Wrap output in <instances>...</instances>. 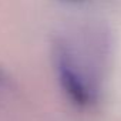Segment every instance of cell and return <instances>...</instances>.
Here are the masks:
<instances>
[{
    "label": "cell",
    "mask_w": 121,
    "mask_h": 121,
    "mask_svg": "<svg viewBox=\"0 0 121 121\" xmlns=\"http://www.w3.org/2000/svg\"><path fill=\"white\" fill-rule=\"evenodd\" d=\"M111 60L110 34L91 29L74 39H57L53 46V64L67 100L87 110L100 103Z\"/></svg>",
    "instance_id": "obj_1"
},
{
    "label": "cell",
    "mask_w": 121,
    "mask_h": 121,
    "mask_svg": "<svg viewBox=\"0 0 121 121\" xmlns=\"http://www.w3.org/2000/svg\"><path fill=\"white\" fill-rule=\"evenodd\" d=\"M4 84H6V74L3 73L2 69H0V88H2Z\"/></svg>",
    "instance_id": "obj_2"
},
{
    "label": "cell",
    "mask_w": 121,
    "mask_h": 121,
    "mask_svg": "<svg viewBox=\"0 0 121 121\" xmlns=\"http://www.w3.org/2000/svg\"><path fill=\"white\" fill-rule=\"evenodd\" d=\"M67 2H77V0H67Z\"/></svg>",
    "instance_id": "obj_3"
}]
</instances>
